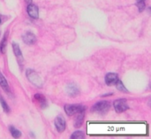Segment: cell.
Instances as JSON below:
<instances>
[{
  "instance_id": "obj_1",
  "label": "cell",
  "mask_w": 151,
  "mask_h": 139,
  "mask_svg": "<svg viewBox=\"0 0 151 139\" xmlns=\"http://www.w3.org/2000/svg\"><path fill=\"white\" fill-rule=\"evenodd\" d=\"M111 107V104L107 101H101L96 103L93 107H92V111L95 113H98L100 114H106L109 109Z\"/></svg>"
},
{
  "instance_id": "obj_2",
  "label": "cell",
  "mask_w": 151,
  "mask_h": 139,
  "mask_svg": "<svg viewBox=\"0 0 151 139\" xmlns=\"http://www.w3.org/2000/svg\"><path fill=\"white\" fill-rule=\"evenodd\" d=\"M27 77L28 78V80L35 85H36L37 87H41L42 85V82L41 77L34 71L31 69L27 70Z\"/></svg>"
},
{
  "instance_id": "obj_3",
  "label": "cell",
  "mask_w": 151,
  "mask_h": 139,
  "mask_svg": "<svg viewBox=\"0 0 151 139\" xmlns=\"http://www.w3.org/2000/svg\"><path fill=\"white\" fill-rule=\"evenodd\" d=\"M65 111L68 115H74L81 112H85V107L81 105H67L65 106Z\"/></svg>"
},
{
  "instance_id": "obj_4",
  "label": "cell",
  "mask_w": 151,
  "mask_h": 139,
  "mask_svg": "<svg viewBox=\"0 0 151 139\" xmlns=\"http://www.w3.org/2000/svg\"><path fill=\"white\" fill-rule=\"evenodd\" d=\"M115 111L119 114H121L125 111H127L128 109V106L127 104V100L126 99H118L115 100L113 103Z\"/></svg>"
},
{
  "instance_id": "obj_5",
  "label": "cell",
  "mask_w": 151,
  "mask_h": 139,
  "mask_svg": "<svg viewBox=\"0 0 151 139\" xmlns=\"http://www.w3.org/2000/svg\"><path fill=\"white\" fill-rule=\"evenodd\" d=\"M55 126L58 132H63L65 130V120L62 115H58L55 119Z\"/></svg>"
},
{
  "instance_id": "obj_6",
  "label": "cell",
  "mask_w": 151,
  "mask_h": 139,
  "mask_svg": "<svg viewBox=\"0 0 151 139\" xmlns=\"http://www.w3.org/2000/svg\"><path fill=\"white\" fill-rule=\"evenodd\" d=\"M27 13L28 15L33 18V19H37L38 15H39V11H38V7L35 4H30L27 6Z\"/></svg>"
},
{
  "instance_id": "obj_7",
  "label": "cell",
  "mask_w": 151,
  "mask_h": 139,
  "mask_svg": "<svg viewBox=\"0 0 151 139\" xmlns=\"http://www.w3.org/2000/svg\"><path fill=\"white\" fill-rule=\"evenodd\" d=\"M23 41H24L25 43H27L28 45H31V44H34L36 42V37H35V35L33 33L27 32L23 35Z\"/></svg>"
},
{
  "instance_id": "obj_8",
  "label": "cell",
  "mask_w": 151,
  "mask_h": 139,
  "mask_svg": "<svg viewBox=\"0 0 151 139\" xmlns=\"http://www.w3.org/2000/svg\"><path fill=\"white\" fill-rule=\"evenodd\" d=\"M119 81V77L114 73H110L105 76V83L107 85H115Z\"/></svg>"
},
{
  "instance_id": "obj_9",
  "label": "cell",
  "mask_w": 151,
  "mask_h": 139,
  "mask_svg": "<svg viewBox=\"0 0 151 139\" xmlns=\"http://www.w3.org/2000/svg\"><path fill=\"white\" fill-rule=\"evenodd\" d=\"M84 116H85V112H81V113L77 114L76 121H75V123H74V127H75V128H80V127H81V125H82V123H83Z\"/></svg>"
},
{
  "instance_id": "obj_10",
  "label": "cell",
  "mask_w": 151,
  "mask_h": 139,
  "mask_svg": "<svg viewBox=\"0 0 151 139\" xmlns=\"http://www.w3.org/2000/svg\"><path fill=\"white\" fill-rule=\"evenodd\" d=\"M0 85L1 87L3 88V90L6 92H10V88H9V85H8V83L5 79V77L3 75V74L1 73L0 71Z\"/></svg>"
},
{
  "instance_id": "obj_11",
  "label": "cell",
  "mask_w": 151,
  "mask_h": 139,
  "mask_svg": "<svg viewBox=\"0 0 151 139\" xmlns=\"http://www.w3.org/2000/svg\"><path fill=\"white\" fill-rule=\"evenodd\" d=\"M67 92L71 97H75L79 94V90L74 84H69L67 86Z\"/></svg>"
},
{
  "instance_id": "obj_12",
  "label": "cell",
  "mask_w": 151,
  "mask_h": 139,
  "mask_svg": "<svg viewBox=\"0 0 151 139\" xmlns=\"http://www.w3.org/2000/svg\"><path fill=\"white\" fill-rule=\"evenodd\" d=\"M12 49H13V51H14V54L15 56L17 57V59L20 61L23 60V56H22V53L20 51V49H19V46L15 43H12Z\"/></svg>"
},
{
  "instance_id": "obj_13",
  "label": "cell",
  "mask_w": 151,
  "mask_h": 139,
  "mask_svg": "<svg viewBox=\"0 0 151 139\" xmlns=\"http://www.w3.org/2000/svg\"><path fill=\"white\" fill-rule=\"evenodd\" d=\"M10 132L14 138H19L21 137V132L17 129H15L14 127H10Z\"/></svg>"
},
{
  "instance_id": "obj_14",
  "label": "cell",
  "mask_w": 151,
  "mask_h": 139,
  "mask_svg": "<svg viewBox=\"0 0 151 139\" xmlns=\"http://www.w3.org/2000/svg\"><path fill=\"white\" fill-rule=\"evenodd\" d=\"M115 85L117 86V89H118L119 90H120V91H122V92H128V90L126 89V87L124 86V84L122 83V82H121L120 80H119Z\"/></svg>"
},
{
  "instance_id": "obj_15",
  "label": "cell",
  "mask_w": 151,
  "mask_h": 139,
  "mask_svg": "<svg viewBox=\"0 0 151 139\" xmlns=\"http://www.w3.org/2000/svg\"><path fill=\"white\" fill-rule=\"evenodd\" d=\"M84 137H85V134H84L83 132H81V131H75V132L72 135L71 138L81 139V138H84Z\"/></svg>"
},
{
  "instance_id": "obj_16",
  "label": "cell",
  "mask_w": 151,
  "mask_h": 139,
  "mask_svg": "<svg viewBox=\"0 0 151 139\" xmlns=\"http://www.w3.org/2000/svg\"><path fill=\"white\" fill-rule=\"evenodd\" d=\"M6 42H7V33H5L4 36V39L2 40V43H1V46H0V50L1 51L4 53L5 51V47H6Z\"/></svg>"
},
{
  "instance_id": "obj_17",
  "label": "cell",
  "mask_w": 151,
  "mask_h": 139,
  "mask_svg": "<svg viewBox=\"0 0 151 139\" xmlns=\"http://www.w3.org/2000/svg\"><path fill=\"white\" fill-rule=\"evenodd\" d=\"M0 102H1V106H2V107H3V110H4L5 113H9V112H10V108H9L8 105L6 104V102L4 101V99L3 98H1V97H0Z\"/></svg>"
},
{
  "instance_id": "obj_18",
  "label": "cell",
  "mask_w": 151,
  "mask_h": 139,
  "mask_svg": "<svg viewBox=\"0 0 151 139\" xmlns=\"http://www.w3.org/2000/svg\"><path fill=\"white\" fill-rule=\"evenodd\" d=\"M35 98L38 101H40L41 103H45V98L43 96H42L41 94H35Z\"/></svg>"
},
{
  "instance_id": "obj_19",
  "label": "cell",
  "mask_w": 151,
  "mask_h": 139,
  "mask_svg": "<svg viewBox=\"0 0 151 139\" xmlns=\"http://www.w3.org/2000/svg\"><path fill=\"white\" fill-rule=\"evenodd\" d=\"M137 6L139 7L140 11L142 12V11L145 8V3H144V2H138V3H137Z\"/></svg>"
},
{
  "instance_id": "obj_20",
  "label": "cell",
  "mask_w": 151,
  "mask_h": 139,
  "mask_svg": "<svg viewBox=\"0 0 151 139\" xmlns=\"http://www.w3.org/2000/svg\"><path fill=\"white\" fill-rule=\"evenodd\" d=\"M138 2H145V0H138Z\"/></svg>"
},
{
  "instance_id": "obj_21",
  "label": "cell",
  "mask_w": 151,
  "mask_h": 139,
  "mask_svg": "<svg viewBox=\"0 0 151 139\" xmlns=\"http://www.w3.org/2000/svg\"><path fill=\"white\" fill-rule=\"evenodd\" d=\"M0 23H1V18H0Z\"/></svg>"
}]
</instances>
